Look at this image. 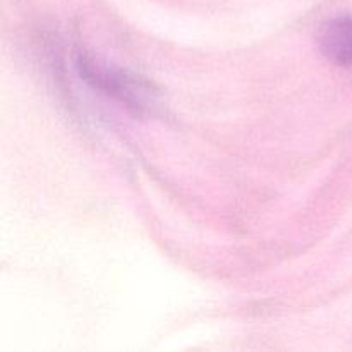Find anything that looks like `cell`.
<instances>
[{
    "mask_svg": "<svg viewBox=\"0 0 352 352\" xmlns=\"http://www.w3.org/2000/svg\"><path fill=\"white\" fill-rule=\"evenodd\" d=\"M318 45L322 54L337 65L352 67V19H332L320 30Z\"/></svg>",
    "mask_w": 352,
    "mask_h": 352,
    "instance_id": "cell-1",
    "label": "cell"
}]
</instances>
